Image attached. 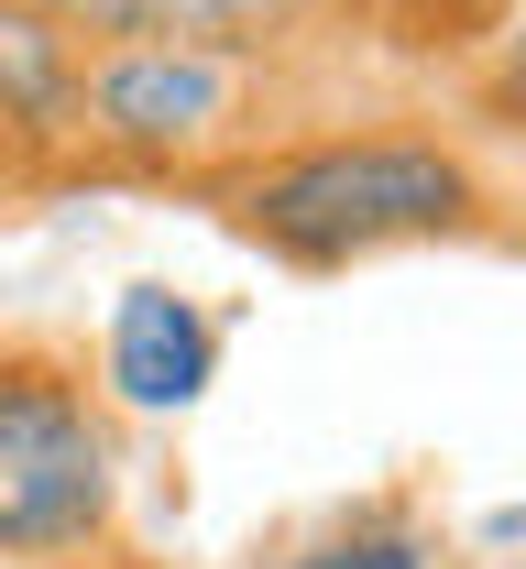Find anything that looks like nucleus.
<instances>
[{"label":"nucleus","instance_id":"nucleus-1","mask_svg":"<svg viewBox=\"0 0 526 569\" xmlns=\"http://www.w3.org/2000/svg\"><path fill=\"white\" fill-rule=\"evenodd\" d=\"M198 198L275 274H363V263H395V252L505 241V187L428 110H374V121L329 110V121L220 164Z\"/></svg>","mask_w":526,"mask_h":569},{"label":"nucleus","instance_id":"nucleus-2","mask_svg":"<svg viewBox=\"0 0 526 569\" xmlns=\"http://www.w3.org/2000/svg\"><path fill=\"white\" fill-rule=\"evenodd\" d=\"M329 56L340 44H220V33L88 44L67 187H187L198 198L220 164L340 110Z\"/></svg>","mask_w":526,"mask_h":569},{"label":"nucleus","instance_id":"nucleus-3","mask_svg":"<svg viewBox=\"0 0 526 569\" xmlns=\"http://www.w3.org/2000/svg\"><path fill=\"white\" fill-rule=\"evenodd\" d=\"M121 537V427L88 361L0 340V569H88Z\"/></svg>","mask_w":526,"mask_h":569},{"label":"nucleus","instance_id":"nucleus-4","mask_svg":"<svg viewBox=\"0 0 526 569\" xmlns=\"http://www.w3.org/2000/svg\"><path fill=\"white\" fill-rule=\"evenodd\" d=\"M77 67L88 33L44 0H0V209L67 198L77 153Z\"/></svg>","mask_w":526,"mask_h":569},{"label":"nucleus","instance_id":"nucleus-5","mask_svg":"<svg viewBox=\"0 0 526 569\" xmlns=\"http://www.w3.org/2000/svg\"><path fill=\"white\" fill-rule=\"evenodd\" d=\"M209 372H220V329H209V307L176 296V284H121L110 340H99V383H110L121 406H143V417H176V406L209 395Z\"/></svg>","mask_w":526,"mask_h":569},{"label":"nucleus","instance_id":"nucleus-6","mask_svg":"<svg viewBox=\"0 0 526 569\" xmlns=\"http://www.w3.org/2000/svg\"><path fill=\"white\" fill-rule=\"evenodd\" d=\"M88 44H143V33H220V44H351L340 0H44Z\"/></svg>","mask_w":526,"mask_h":569},{"label":"nucleus","instance_id":"nucleus-7","mask_svg":"<svg viewBox=\"0 0 526 569\" xmlns=\"http://www.w3.org/2000/svg\"><path fill=\"white\" fill-rule=\"evenodd\" d=\"M526 0H340V33L384 67H472Z\"/></svg>","mask_w":526,"mask_h":569},{"label":"nucleus","instance_id":"nucleus-8","mask_svg":"<svg viewBox=\"0 0 526 569\" xmlns=\"http://www.w3.org/2000/svg\"><path fill=\"white\" fill-rule=\"evenodd\" d=\"M460 99H472V121H483V132H516V142H526V11L483 44V56H472V67H460Z\"/></svg>","mask_w":526,"mask_h":569},{"label":"nucleus","instance_id":"nucleus-9","mask_svg":"<svg viewBox=\"0 0 526 569\" xmlns=\"http://www.w3.org/2000/svg\"><path fill=\"white\" fill-rule=\"evenodd\" d=\"M297 569H428V559H417V537H340V548H318Z\"/></svg>","mask_w":526,"mask_h":569},{"label":"nucleus","instance_id":"nucleus-10","mask_svg":"<svg viewBox=\"0 0 526 569\" xmlns=\"http://www.w3.org/2000/svg\"><path fill=\"white\" fill-rule=\"evenodd\" d=\"M88 569H153V559H132V548H121V537H110V548H99V559Z\"/></svg>","mask_w":526,"mask_h":569},{"label":"nucleus","instance_id":"nucleus-11","mask_svg":"<svg viewBox=\"0 0 526 569\" xmlns=\"http://www.w3.org/2000/svg\"><path fill=\"white\" fill-rule=\"evenodd\" d=\"M505 209H526V187H516V198H505Z\"/></svg>","mask_w":526,"mask_h":569}]
</instances>
